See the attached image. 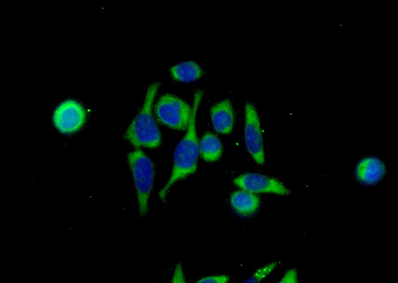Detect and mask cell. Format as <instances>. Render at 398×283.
<instances>
[{
  "instance_id": "obj_1",
  "label": "cell",
  "mask_w": 398,
  "mask_h": 283,
  "mask_svg": "<svg viewBox=\"0 0 398 283\" xmlns=\"http://www.w3.org/2000/svg\"><path fill=\"white\" fill-rule=\"evenodd\" d=\"M203 94L202 89L197 90L194 94L189 126L186 134L175 148L173 166L169 178L158 193L160 199L164 203L166 202L168 193L174 185L194 174L197 169L199 142L197 133L196 119Z\"/></svg>"
},
{
  "instance_id": "obj_2",
  "label": "cell",
  "mask_w": 398,
  "mask_h": 283,
  "mask_svg": "<svg viewBox=\"0 0 398 283\" xmlns=\"http://www.w3.org/2000/svg\"><path fill=\"white\" fill-rule=\"evenodd\" d=\"M160 86L157 81L149 85L140 110L123 134L124 140L137 148H156L161 143V133L152 114L153 104Z\"/></svg>"
},
{
  "instance_id": "obj_3",
  "label": "cell",
  "mask_w": 398,
  "mask_h": 283,
  "mask_svg": "<svg viewBox=\"0 0 398 283\" xmlns=\"http://www.w3.org/2000/svg\"><path fill=\"white\" fill-rule=\"evenodd\" d=\"M127 160L136 190L137 210L140 217L147 216L155 177V169L151 159L137 148L129 152Z\"/></svg>"
},
{
  "instance_id": "obj_4",
  "label": "cell",
  "mask_w": 398,
  "mask_h": 283,
  "mask_svg": "<svg viewBox=\"0 0 398 283\" xmlns=\"http://www.w3.org/2000/svg\"><path fill=\"white\" fill-rule=\"evenodd\" d=\"M155 116L164 126L179 131L187 129L192 107L180 97L170 93L159 97L154 106Z\"/></svg>"
},
{
  "instance_id": "obj_5",
  "label": "cell",
  "mask_w": 398,
  "mask_h": 283,
  "mask_svg": "<svg viewBox=\"0 0 398 283\" xmlns=\"http://www.w3.org/2000/svg\"><path fill=\"white\" fill-rule=\"evenodd\" d=\"M244 142L247 150L259 165L265 163V151L259 116L255 106L247 101L244 106Z\"/></svg>"
},
{
  "instance_id": "obj_6",
  "label": "cell",
  "mask_w": 398,
  "mask_h": 283,
  "mask_svg": "<svg viewBox=\"0 0 398 283\" xmlns=\"http://www.w3.org/2000/svg\"><path fill=\"white\" fill-rule=\"evenodd\" d=\"M234 184L252 193H272L286 196L290 191L277 179L257 173L243 174L234 178Z\"/></svg>"
},
{
  "instance_id": "obj_7",
  "label": "cell",
  "mask_w": 398,
  "mask_h": 283,
  "mask_svg": "<svg viewBox=\"0 0 398 283\" xmlns=\"http://www.w3.org/2000/svg\"><path fill=\"white\" fill-rule=\"evenodd\" d=\"M86 118L84 108L77 102L67 100L56 108L53 120L56 128L62 133H72L83 125Z\"/></svg>"
},
{
  "instance_id": "obj_8",
  "label": "cell",
  "mask_w": 398,
  "mask_h": 283,
  "mask_svg": "<svg viewBox=\"0 0 398 283\" xmlns=\"http://www.w3.org/2000/svg\"><path fill=\"white\" fill-rule=\"evenodd\" d=\"M210 115L212 127L217 133L223 135L231 133L235 112L233 103L229 99H223L213 105Z\"/></svg>"
},
{
  "instance_id": "obj_9",
  "label": "cell",
  "mask_w": 398,
  "mask_h": 283,
  "mask_svg": "<svg viewBox=\"0 0 398 283\" xmlns=\"http://www.w3.org/2000/svg\"><path fill=\"white\" fill-rule=\"evenodd\" d=\"M385 173L384 164L375 157H367L361 160L355 171L358 180L367 185L374 184L381 181Z\"/></svg>"
},
{
  "instance_id": "obj_10",
  "label": "cell",
  "mask_w": 398,
  "mask_h": 283,
  "mask_svg": "<svg viewBox=\"0 0 398 283\" xmlns=\"http://www.w3.org/2000/svg\"><path fill=\"white\" fill-rule=\"evenodd\" d=\"M230 204L234 210L242 216H250L260 209V198L254 193L242 190L233 193L230 197Z\"/></svg>"
},
{
  "instance_id": "obj_11",
  "label": "cell",
  "mask_w": 398,
  "mask_h": 283,
  "mask_svg": "<svg viewBox=\"0 0 398 283\" xmlns=\"http://www.w3.org/2000/svg\"><path fill=\"white\" fill-rule=\"evenodd\" d=\"M170 72L176 80L182 82H190L201 77L204 71L197 62L187 61L178 63L172 66Z\"/></svg>"
},
{
  "instance_id": "obj_12",
  "label": "cell",
  "mask_w": 398,
  "mask_h": 283,
  "mask_svg": "<svg viewBox=\"0 0 398 283\" xmlns=\"http://www.w3.org/2000/svg\"><path fill=\"white\" fill-rule=\"evenodd\" d=\"M222 150L220 140L211 133H206L199 142V153L206 162L218 160L222 156Z\"/></svg>"
},
{
  "instance_id": "obj_13",
  "label": "cell",
  "mask_w": 398,
  "mask_h": 283,
  "mask_svg": "<svg viewBox=\"0 0 398 283\" xmlns=\"http://www.w3.org/2000/svg\"><path fill=\"white\" fill-rule=\"evenodd\" d=\"M279 264L278 262H273L260 268L245 280L244 283H258L262 282L278 266Z\"/></svg>"
},
{
  "instance_id": "obj_14",
  "label": "cell",
  "mask_w": 398,
  "mask_h": 283,
  "mask_svg": "<svg viewBox=\"0 0 398 283\" xmlns=\"http://www.w3.org/2000/svg\"><path fill=\"white\" fill-rule=\"evenodd\" d=\"M230 280V277L226 275H212L204 277L199 279L198 283H227Z\"/></svg>"
},
{
  "instance_id": "obj_15",
  "label": "cell",
  "mask_w": 398,
  "mask_h": 283,
  "mask_svg": "<svg viewBox=\"0 0 398 283\" xmlns=\"http://www.w3.org/2000/svg\"><path fill=\"white\" fill-rule=\"evenodd\" d=\"M171 282L173 283H186L182 265L180 262L177 263L172 275Z\"/></svg>"
},
{
  "instance_id": "obj_16",
  "label": "cell",
  "mask_w": 398,
  "mask_h": 283,
  "mask_svg": "<svg viewBox=\"0 0 398 283\" xmlns=\"http://www.w3.org/2000/svg\"><path fill=\"white\" fill-rule=\"evenodd\" d=\"M298 281V272L295 269L288 270L284 275L279 283H296Z\"/></svg>"
}]
</instances>
